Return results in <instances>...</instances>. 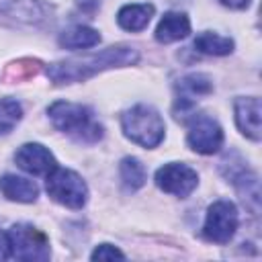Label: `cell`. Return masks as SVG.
Here are the masks:
<instances>
[{
    "instance_id": "14",
    "label": "cell",
    "mask_w": 262,
    "mask_h": 262,
    "mask_svg": "<svg viewBox=\"0 0 262 262\" xmlns=\"http://www.w3.org/2000/svg\"><path fill=\"white\" fill-rule=\"evenodd\" d=\"M0 190L8 201L16 203H33L39 196V188L33 180L14 174H6L0 178Z\"/></svg>"
},
{
    "instance_id": "8",
    "label": "cell",
    "mask_w": 262,
    "mask_h": 262,
    "mask_svg": "<svg viewBox=\"0 0 262 262\" xmlns=\"http://www.w3.org/2000/svg\"><path fill=\"white\" fill-rule=\"evenodd\" d=\"M188 145L203 156L215 154L221 149L223 145V131L221 125L209 117V115H199L192 119L190 127H188Z\"/></svg>"
},
{
    "instance_id": "6",
    "label": "cell",
    "mask_w": 262,
    "mask_h": 262,
    "mask_svg": "<svg viewBox=\"0 0 262 262\" xmlns=\"http://www.w3.org/2000/svg\"><path fill=\"white\" fill-rule=\"evenodd\" d=\"M237 223H239V217H237L235 205L229 201H215L207 211L203 233L209 242L227 244L233 237Z\"/></svg>"
},
{
    "instance_id": "23",
    "label": "cell",
    "mask_w": 262,
    "mask_h": 262,
    "mask_svg": "<svg viewBox=\"0 0 262 262\" xmlns=\"http://www.w3.org/2000/svg\"><path fill=\"white\" fill-rule=\"evenodd\" d=\"M223 6L227 8H235V10H242V8H248L250 0H219Z\"/></svg>"
},
{
    "instance_id": "20",
    "label": "cell",
    "mask_w": 262,
    "mask_h": 262,
    "mask_svg": "<svg viewBox=\"0 0 262 262\" xmlns=\"http://www.w3.org/2000/svg\"><path fill=\"white\" fill-rule=\"evenodd\" d=\"M39 70H41L39 59L25 57V59H18V61H14L6 68V78L12 80V82H20V80H29V78L37 76Z\"/></svg>"
},
{
    "instance_id": "16",
    "label": "cell",
    "mask_w": 262,
    "mask_h": 262,
    "mask_svg": "<svg viewBox=\"0 0 262 262\" xmlns=\"http://www.w3.org/2000/svg\"><path fill=\"white\" fill-rule=\"evenodd\" d=\"M98 43H100L98 31H94L90 27H82V25L72 27L59 35V45L66 49H88Z\"/></svg>"
},
{
    "instance_id": "22",
    "label": "cell",
    "mask_w": 262,
    "mask_h": 262,
    "mask_svg": "<svg viewBox=\"0 0 262 262\" xmlns=\"http://www.w3.org/2000/svg\"><path fill=\"white\" fill-rule=\"evenodd\" d=\"M8 258H12L8 231H0V260H8Z\"/></svg>"
},
{
    "instance_id": "2",
    "label": "cell",
    "mask_w": 262,
    "mask_h": 262,
    "mask_svg": "<svg viewBox=\"0 0 262 262\" xmlns=\"http://www.w3.org/2000/svg\"><path fill=\"white\" fill-rule=\"evenodd\" d=\"M47 113L59 131H63L66 135H70L80 143H96L98 139H102V125L94 119L92 111L84 104L55 100L47 108Z\"/></svg>"
},
{
    "instance_id": "7",
    "label": "cell",
    "mask_w": 262,
    "mask_h": 262,
    "mask_svg": "<svg viewBox=\"0 0 262 262\" xmlns=\"http://www.w3.org/2000/svg\"><path fill=\"white\" fill-rule=\"evenodd\" d=\"M156 184L164 192L184 199V196H188L196 188L199 176H196V172L190 166L180 164V162H172V164L162 166L156 172Z\"/></svg>"
},
{
    "instance_id": "11",
    "label": "cell",
    "mask_w": 262,
    "mask_h": 262,
    "mask_svg": "<svg viewBox=\"0 0 262 262\" xmlns=\"http://www.w3.org/2000/svg\"><path fill=\"white\" fill-rule=\"evenodd\" d=\"M235 108V123L239 131L250 137L252 141L260 139V98L258 96H242L233 104Z\"/></svg>"
},
{
    "instance_id": "3",
    "label": "cell",
    "mask_w": 262,
    "mask_h": 262,
    "mask_svg": "<svg viewBox=\"0 0 262 262\" xmlns=\"http://www.w3.org/2000/svg\"><path fill=\"white\" fill-rule=\"evenodd\" d=\"M123 133L141 147H156L164 139L166 125L160 113L149 104H135L121 117Z\"/></svg>"
},
{
    "instance_id": "21",
    "label": "cell",
    "mask_w": 262,
    "mask_h": 262,
    "mask_svg": "<svg viewBox=\"0 0 262 262\" xmlns=\"http://www.w3.org/2000/svg\"><path fill=\"white\" fill-rule=\"evenodd\" d=\"M90 258L92 260H115V258H125V254L119 250V248H115L113 244H100V246H96L94 248V252L90 254Z\"/></svg>"
},
{
    "instance_id": "10",
    "label": "cell",
    "mask_w": 262,
    "mask_h": 262,
    "mask_svg": "<svg viewBox=\"0 0 262 262\" xmlns=\"http://www.w3.org/2000/svg\"><path fill=\"white\" fill-rule=\"evenodd\" d=\"M14 162H16L18 168H23L25 172L35 174V176H41V174L47 176L57 166L53 154L41 143H25V145H20L16 149V154H14Z\"/></svg>"
},
{
    "instance_id": "5",
    "label": "cell",
    "mask_w": 262,
    "mask_h": 262,
    "mask_svg": "<svg viewBox=\"0 0 262 262\" xmlns=\"http://www.w3.org/2000/svg\"><path fill=\"white\" fill-rule=\"evenodd\" d=\"M8 239H10V250L12 258L27 260V262H43L49 258V239L43 231L35 229L33 225L18 223L8 229Z\"/></svg>"
},
{
    "instance_id": "17",
    "label": "cell",
    "mask_w": 262,
    "mask_h": 262,
    "mask_svg": "<svg viewBox=\"0 0 262 262\" xmlns=\"http://www.w3.org/2000/svg\"><path fill=\"white\" fill-rule=\"evenodd\" d=\"M194 49L205 55H229L233 51V41L229 37L205 31L194 39Z\"/></svg>"
},
{
    "instance_id": "13",
    "label": "cell",
    "mask_w": 262,
    "mask_h": 262,
    "mask_svg": "<svg viewBox=\"0 0 262 262\" xmlns=\"http://www.w3.org/2000/svg\"><path fill=\"white\" fill-rule=\"evenodd\" d=\"M190 33V20L182 12H166L158 27H156V39L160 43H174L184 39Z\"/></svg>"
},
{
    "instance_id": "15",
    "label": "cell",
    "mask_w": 262,
    "mask_h": 262,
    "mask_svg": "<svg viewBox=\"0 0 262 262\" xmlns=\"http://www.w3.org/2000/svg\"><path fill=\"white\" fill-rule=\"evenodd\" d=\"M154 14V4H125L117 12V23L121 29L137 33L147 27Z\"/></svg>"
},
{
    "instance_id": "12",
    "label": "cell",
    "mask_w": 262,
    "mask_h": 262,
    "mask_svg": "<svg viewBox=\"0 0 262 262\" xmlns=\"http://www.w3.org/2000/svg\"><path fill=\"white\" fill-rule=\"evenodd\" d=\"M176 88H178L176 106H180V111H188L194 106V96H203L213 90V82L205 74H188L178 82Z\"/></svg>"
},
{
    "instance_id": "9",
    "label": "cell",
    "mask_w": 262,
    "mask_h": 262,
    "mask_svg": "<svg viewBox=\"0 0 262 262\" xmlns=\"http://www.w3.org/2000/svg\"><path fill=\"white\" fill-rule=\"evenodd\" d=\"M0 16L12 23L41 25L51 20V8L41 0H0Z\"/></svg>"
},
{
    "instance_id": "1",
    "label": "cell",
    "mask_w": 262,
    "mask_h": 262,
    "mask_svg": "<svg viewBox=\"0 0 262 262\" xmlns=\"http://www.w3.org/2000/svg\"><path fill=\"white\" fill-rule=\"evenodd\" d=\"M139 53L131 45H113L98 53L78 57V59H63L47 66V78L53 84H74L84 82L86 78L111 70V68H123L137 63Z\"/></svg>"
},
{
    "instance_id": "18",
    "label": "cell",
    "mask_w": 262,
    "mask_h": 262,
    "mask_svg": "<svg viewBox=\"0 0 262 262\" xmlns=\"http://www.w3.org/2000/svg\"><path fill=\"white\" fill-rule=\"evenodd\" d=\"M119 172H121V182L127 190H137L145 184V178H147V172L143 168V164L137 160V158H123L121 160V166H119Z\"/></svg>"
},
{
    "instance_id": "19",
    "label": "cell",
    "mask_w": 262,
    "mask_h": 262,
    "mask_svg": "<svg viewBox=\"0 0 262 262\" xmlns=\"http://www.w3.org/2000/svg\"><path fill=\"white\" fill-rule=\"evenodd\" d=\"M23 117V106L14 98H0V135H6Z\"/></svg>"
},
{
    "instance_id": "4",
    "label": "cell",
    "mask_w": 262,
    "mask_h": 262,
    "mask_svg": "<svg viewBox=\"0 0 262 262\" xmlns=\"http://www.w3.org/2000/svg\"><path fill=\"white\" fill-rule=\"evenodd\" d=\"M47 194L63 207L82 209L88 199V188L80 174H76L74 170L55 166L47 174Z\"/></svg>"
}]
</instances>
